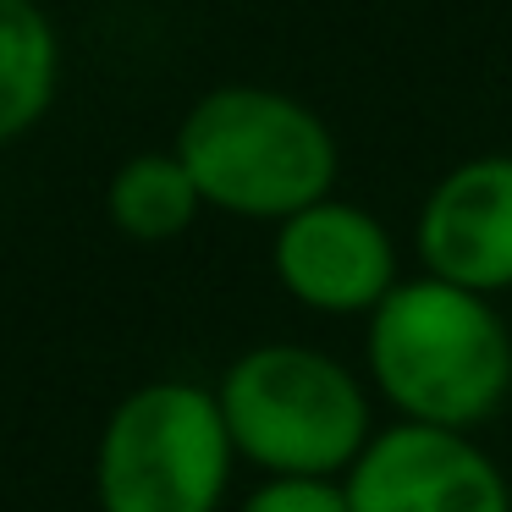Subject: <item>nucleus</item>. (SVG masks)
Instances as JSON below:
<instances>
[{
  "instance_id": "nucleus-4",
  "label": "nucleus",
  "mask_w": 512,
  "mask_h": 512,
  "mask_svg": "<svg viewBox=\"0 0 512 512\" xmlns=\"http://www.w3.org/2000/svg\"><path fill=\"white\" fill-rule=\"evenodd\" d=\"M226 413L193 386H149L100 446L105 512H210L226 479Z\"/></svg>"
},
{
  "instance_id": "nucleus-8",
  "label": "nucleus",
  "mask_w": 512,
  "mask_h": 512,
  "mask_svg": "<svg viewBox=\"0 0 512 512\" xmlns=\"http://www.w3.org/2000/svg\"><path fill=\"white\" fill-rule=\"evenodd\" d=\"M56 39L28 0H0V138L23 133L50 100Z\"/></svg>"
},
{
  "instance_id": "nucleus-1",
  "label": "nucleus",
  "mask_w": 512,
  "mask_h": 512,
  "mask_svg": "<svg viewBox=\"0 0 512 512\" xmlns=\"http://www.w3.org/2000/svg\"><path fill=\"white\" fill-rule=\"evenodd\" d=\"M375 375L424 424H474L507 391V336L479 298L452 281H413L386 292L369 331Z\"/></svg>"
},
{
  "instance_id": "nucleus-2",
  "label": "nucleus",
  "mask_w": 512,
  "mask_h": 512,
  "mask_svg": "<svg viewBox=\"0 0 512 512\" xmlns=\"http://www.w3.org/2000/svg\"><path fill=\"white\" fill-rule=\"evenodd\" d=\"M182 166L204 199L243 215H303L331 188L336 149L303 105L221 89L182 122Z\"/></svg>"
},
{
  "instance_id": "nucleus-6",
  "label": "nucleus",
  "mask_w": 512,
  "mask_h": 512,
  "mask_svg": "<svg viewBox=\"0 0 512 512\" xmlns=\"http://www.w3.org/2000/svg\"><path fill=\"white\" fill-rule=\"evenodd\" d=\"M430 270L452 287H507L512 281V160L457 166L430 193L419 221Z\"/></svg>"
},
{
  "instance_id": "nucleus-10",
  "label": "nucleus",
  "mask_w": 512,
  "mask_h": 512,
  "mask_svg": "<svg viewBox=\"0 0 512 512\" xmlns=\"http://www.w3.org/2000/svg\"><path fill=\"white\" fill-rule=\"evenodd\" d=\"M243 512H353L342 490L314 485V479H281V485L259 490Z\"/></svg>"
},
{
  "instance_id": "nucleus-3",
  "label": "nucleus",
  "mask_w": 512,
  "mask_h": 512,
  "mask_svg": "<svg viewBox=\"0 0 512 512\" xmlns=\"http://www.w3.org/2000/svg\"><path fill=\"white\" fill-rule=\"evenodd\" d=\"M226 430L248 457L287 474H325L364 441V397L320 353L259 347L226 375Z\"/></svg>"
},
{
  "instance_id": "nucleus-5",
  "label": "nucleus",
  "mask_w": 512,
  "mask_h": 512,
  "mask_svg": "<svg viewBox=\"0 0 512 512\" xmlns=\"http://www.w3.org/2000/svg\"><path fill=\"white\" fill-rule=\"evenodd\" d=\"M353 512H507L501 474L441 424L386 430L353 468Z\"/></svg>"
},
{
  "instance_id": "nucleus-9",
  "label": "nucleus",
  "mask_w": 512,
  "mask_h": 512,
  "mask_svg": "<svg viewBox=\"0 0 512 512\" xmlns=\"http://www.w3.org/2000/svg\"><path fill=\"white\" fill-rule=\"evenodd\" d=\"M193 199H199V188H193L188 166H182V160H166V155H144V160H133V166H122V177H116V188H111V210L133 237L182 232L188 215H193Z\"/></svg>"
},
{
  "instance_id": "nucleus-7",
  "label": "nucleus",
  "mask_w": 512,
  "mask_h": 512,
  "mask_svg": "<svg viewBox=\"0 0 512 512\" xmlns=\"http://www.w3.org/2000/svg\"><path fill=\"white\" fill-rule=\"evenodd\" d=\"M276 265L298 298L320 309H364L391 281V243L364 210L314 204L292 215L276 243Z\"/></svg>"
}]
</instances>
